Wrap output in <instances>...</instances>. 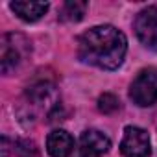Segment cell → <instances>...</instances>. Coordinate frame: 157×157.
Masks as SVG:
<instances>
[{"mask_svg": "<svg viewBox=\"0 0 157 157\" xmlns=\"http://www.w3.org/2000/svg\"><path fill=\"white\" fill-rule=\"evenodd\" d=\"M46 150L52 157H68L74 150V139L65 129H54L46 139Z\"/></svg>", "mask_w": 157, "mask_h": 157, "instance_id": "obj_8", "label": "cell"}, {"mask_svg": "<svg viewBox=\"0 0 157 157\" xmlns=\"http://www.w3.org/2000/svg\"><path fill=\"white\" fill-rule=\"evenodd\" d=\"M128 52L126 35L115 26H94L78 37V56L83 63L104 70H115L122 65Z\"/></svg>", "mask_w": 157, "mask_h": 157, "instance_id": "obj_1", "label": "cell"}, {"mask_svg": "<svg viewBox=\"0 0 157 157\" xmlns=\"http://www.w3.org/2000/svg\"><path fill=\"white\" fill-rule=\"evenodd\" d=\"M120 151L124 157H150L151 146L150 137L142 128L128 126L124 129V137L120 142Z\"/></svg>", "mask_w": 157, "mask_h": 157, "instance_id": "obj_4", "label": "cell"}, {"mask_svg": "<svg viewBox=\"0 0 157 157\" xmlns=\"http://www.w3.org/2000/svg\"><path fill=\"white\" fill-rule=\"evenodd\" d=\"M129 98L139 107H150L157 102V68H142L129 87Z\"/></svg>", "mask_w": 157, "mask_h": 157, "instance_id": "obj_3", "label": "cell"}, {"mask_svg": "<svg viewBox=\"0 0 157 157\" xmlns=\"http://www.w3.org/2000/svg\"><path fill=\"white\" fill-rule=\"evenodd\" d=\"M111 148V140L107 135H104L98 129H87L83 131L80 139V151L82 157H100Z\"/></svg>", "mask_w": 157, "mask_h": 157, "instance_id": "obj_7", "label": "cell"}, {"mask_svg": "<svg viewBox=\"0 0 157 157\" xmlns=\"http://www.w3.org/2000/svg\"><path fill=\"white\" fill-rule=\"evenodd\" d=\"M32 46L30 41L21 33H6L0 44V63H2V72L6 76L13 74L30 56Z\"/></svg>", "mask_w": 157, "mask_h": 157, "instance_id": "obj_2", "label": "cell"}, {"mask_svg": "<svg viewBox=\"0 0 157 157\" xmlns=\"http://www.w3.org/2000/svg\"><path fill=\"white\" fill-rule=\"evenodd\" d=\"M26 100H28V105L35 111H44V113H50L52 107H56V91H54V85L48 83V82H39V83H33L32 87H28L26 91Z\"/></svg>", "mask_w": 157, "mask_h": 157, "instance_id": "obj_6", "label": "cell"}, {"mask_svg": "<svg viewBox=\"0 0 157 157\" xmlns=\"http://www.w3.org/2000/svg\"><path fill=\"white\" fill-rule=\"evenodd\" d=\"M133 26H135V33L139 41L146 48L157 52V6L144 8L137 15Z\"/></svg>", "mask_w": 157, "mask_h": 157, "instance_id": "obj_5", "label": "cell"}, {"mask_svg": "<svg viewBox=\"0 0 157 157\" xmlns=\"http://www.w3.org/2000/svg\"><path fill=\"white\" fill-rule=\"evenodd\" d=\"M118 107H120V102H118V98H117L115 94H111V93H104V94L98 98V109H100L102 113H105V115L115 113Z\"/></svg>", "mask_w": 157, "mask_h": 157, "instance_id": "obj_11", "label": "cell"}, {"mask_svg": "<svg viewBox=\"0 0 157 157\" xmlns=\"http://www.w3.org/2000/svg\"><path fill=\"white\" fill-rule=\"evenodd\" d=\"M10 8L15 11V15H19L22 21L26 22H35L39 21L50 8L48 2H21V0H17V2H11Z\"/></svg>", "mask_w": 157, "mask_h": 157, "instance_id": "obj_9", "label": "cell"}, {"mask_svg": "<svg viewBox=\"0 0 157 157\" xmlns=\"http://www.w3.org/2000/svg\"><path fill=\"white\" fill-rule=\"evenodd\" d=\"M87 11V2H80V0H68L61 10V21L65 22H78L82 21Z\"/></svg>", "mask_w": 157, "mask_h": 157, "instance_id": "obj_10", "label": "cell"}]
</instances>
